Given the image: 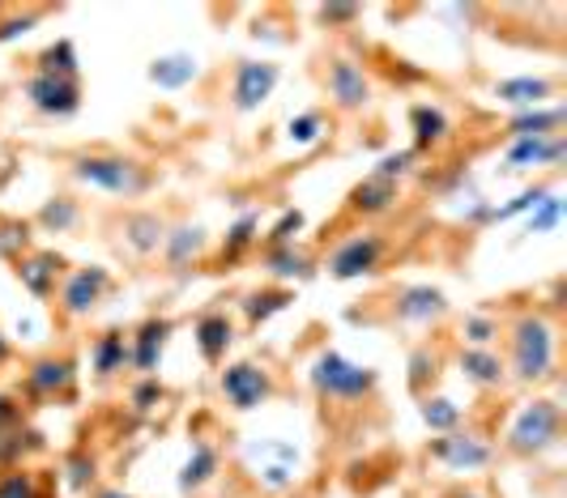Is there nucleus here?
Here are the masks:
<instances>
[{"label": "nucleus", "instance_id": "nucleus-1", "mask_svg": "<svg viewBox=\"0 0 567 498\" xmlns=\"http://www.w3.org/2000/svg\"><path fill=\"white\" fill-rule=\"evenodd\" d=\"M508 384L520 387H542L559 380V324L538 311V307H525L508 320Z\"/></svg>", "mask_w": 567, "mask_h": 498}, {"label": "nucleus", "instance_id": "nucleus-2", "mask_svg": "<svg viewBox=\"0 0 567 498\" xmlns=\"http://www.w3.org/2000/svg\"><path fill=\"white\" fill-rule=\"evenodd\" d=\"M69 179L82 184L90 193L115 196V200H137L154 188V170L133 158V154H115V149H94V154H78L69 163Z\"/></svg>", "mask_w": 567, "mask_h": 498}, {"label": "nucleus", "instance_id": "nucleus-3", "mask_svg": "<svg viewBox=\"0 0 567 498\" xmlns=\"http://www.w3.org/2000/svg\"><path fill=\"white\" fill-rule=\"evenodd\" d=\"M564 443V405L555 396H534L512 414L504 430V452L516 460H538Z\"/></svg>", "mask_w": 567, "mask_h": 498}, {"label": "nucleus", "instance_id": "nucleus-4", "mask_svg": "<svg viewBox=\"0 0 567 498\" xmlns=\"http://www.w3.org/2000/svg\"><path fill=\"white\" fill-rule=\"evenodd\" d=\"M308 380H312V392L324 401V405H363L375 396L380 387V375L363 366V362H350L338 350H320L308 366Z\"/></svg>", "mask_w": 567, "mask_h": 498}, {"label": "nucleus", "instance_id": "nucleus-5", "mask_svg": "<svg viewBox=\"0 0 567 498\" xmlns=\"http://www.w3.org/2000/svg\"><path fill=\"white\" fill-rule=\"evenodd\" d=\"M115 277L112 269H103V264H82V269H69V273L60 277V290H56V311L60 320H69V324H82L90 320L103 299L112 294Z\"/></svg>", "mask_w": 567, "mask_h": 498}, {"label": "nucleus", "instance_id": "nucleus-6", "mask_svg": "<svg viewBox=\"0 0 567 498\" xmlns=\"http://www.w3.org/2000/svg\"><path fill=\"white\" fill-rule=\"evenodd\" d=\"M218 392H223L227 409H235V414H252V409H260V405L274 401L278 380H274V371H269L265 362L239 359V362H227V366L218 371Z\"/></svg>", "mask_w": 567, "mask_h": 498}, {"label": "nucleus", "instance_id": "nucleus-7", "mask_svg": "<svg viewBox=\"0 0 567 498\" xmlns=\"http://www.w3.org/2000/svg\"><path fill=\"white\" fill-rule=\"evenodd\" d=\"M324 94L341 115H363L375 103V82L354 55H333L324 69Z\"/></svg>", "mask_w": 567, "mask_h": 498}, {"label": "nucleus", "instance_id": "nucleus-8", "mask_svg": "<svg viewBox=\"0 0 567 498\" xmlns=\"http://www.w3.org/2000/svg\"><path fill=\"white\" fill-rule=\"evenodd\" d=\"M495 443L483 439V435H474V430H449V435H435V439L426 443V460H435V465H444L449 473H483L495 465Z\"/></svg>", "mask_w": 567, "mask_h": 498}, {"label": "nucleus", "instance_id": "nucleus-9", "mask_svg": "<svg viewBox=\"0 0 567 498\" xmlns=\"http://www.w3.org/2000/svg\"><path fill=\"white\" fill-rule=\"evenodd\" d=\"M384 256H389V239L380 230H359V235H346L341 239L324 269H329L333 281H359V277L380 273Z\"/></svg>", "mask_w": 567, "mask_h": 498}, {"label": "nucleus", "instance_id": "nucleus-10", "mask_svg": "<svg viewBox=\"0 0 567 498\" xmlns=\"http://www.w3.org/2000/svg\"><path fill=\"white\" fill-rule=\"evenodd\" d=\"M278 82H282V69L274 60H239L235 73H230V111L235 115L260 111L274 98Z\"/></svg>", "mask_w": 567, "mask_h": 498}, {"label": "nucleus", "instance_id": "nucleus-11", "mask_svg": "<svg viewBox=\"0 0 567 498\" xmlns=\"http://www.w3.org/2000/svg\"><path fill=\"white\" fill-rule=\"evenodd\" d=\"M389 311L398 324H410V329H431L449 315V294L440 286H426V281H410V286H398L389 294Z\"/></svg>", "mask_w": 567, "mask_h": 498}, {"label": "nucleus", "instance_id": "nucleus-12", "mask_svg": "<svg viewBox=\"0 0 567 498\" xmlns=\"http://www.w3.org/2000/svg\"><path fill=\"white\" fill-rule=\"evenodd\" d=\"M27 103L48 120H69L82 111V82L78 77H52V73H30Z\"/></svg>", "mask_w": 567, "mask_h": 498}, {"label": "nucleus", "instance_id": "nucleus-13", "mask_svg": "<svg viewBox=\"0 0 567 498\" xmlns=\"http://www.w3.org/2000/svg\"><path fill=\"white\" fill-rule=\"evenodd\" d=\"M22 387H27V396H39V401H73V392H78V362L56 359V354L34 359L27 366V375H22Z\"/></svg>", "mask_w": 567, "mask_h": 498}, {"label": "nucleus", "instance_id": "nucleus-14", "mask_svg": "<svg viewBox=\"0 0 567 498\" xmlns=\"http://www.w3.org/2000/svg\"><path fill=\"white\" fill-rule=\"evenodd\" d=\"M13 273H18V281H22V290H27L30 299L48 303V299H56L60 277L69 273V264H64V256H56V251L30 248L27 256L13 260Z\"/></svg>", "mask_w": 567, "mask_h": 498}, {"label": "nucleus", "instance_id": "nucleus-15", "mask_svg": "<svg viewBox=\"0 0 567 498\" xmlns=\"http://www.w3.org/2000/svg\"><path fill=\"white\" fill-rule=\"evenodd\" d=\"M171 324L167 315H150L137 329L128 332V371L145 380V375H158V362H163V350L171 341Z\"/></svg>", "mask_w": 567, "mask_h": 498}, {"label": "nucleus", "instance_id": "nucleus-16", "mask_svg": "<svg viewBox=\"0 0 567 498\" xmlns=\"http://www.w3.org/2000/svg\"><path fill=\"white\" fill-rule=\"evenodd\" d=\"M115 235L120 243L133 251L137 260H150L163 251V239H167V218L154 214V209H128L124 218L115 221Z\"/></svg>", "mask_w": 567, "mask_h": 498}, {"label": "nucleus", "instance_id": "nucleus-17", "mask_svg": "<svg viewBox=\"0 0 567 498\" xmlns=\"http://www.w3.org/2000/svg\"><path fill=\"white\" fill-rule=\"evenodd\" d=\"M398 205H401V184L375 179V175H363V179L350 188V196H346V214H350V218H363V221L389 218Z\"/></svg>", "mask_w": 567, "mask_h": 498}, {"label": "nucleus", "instance_id": "nucleus-18", "mask_svg": "<svg viewBox=\"0 0 567 498\" xmlns=\"http://www.w3.org/2000/svg\"><path fill=\"white\" fill-rule=\"evenodd\" d=\"M218 477H223V447L214 439H193V452H188V460L179 469L184 498H200L209 486H218Z\"/></svg>", "mask_w": 567, "mask_h": 498}, {"label": "nucleus", "instance_id": "nucleus-19", "mask_svg": "<svg viewBox=\"0 0 567 498\" xmlns=\"http://www.w3.org/2000/svg\"><path fill=\"white\" fill-rule=\"evenodd\" d=\"M205 251H209V230L200 221H179V226H167V239H163L158 256L167 260L171 273H184V269L205 260Z\"/></svg>", "mask_w": 567, "mask_h": 498}, {"label": "nucleus", "instance_id": "nucleus-20", "mask_svg": "<svg viewBox=\"0 0 567 498\" xmlns=\"http://www.w3.org/2000/svg\"><path fill=\"white\" fill-rule=\"evenodd\" d=\"M456 371H461V380L470 387H478V392H499V387H508V366L499 359V350H456Z\"/></svg>", "mask_w": 567, "mask_h": 498}, {"label": "nucleus", "instance_id": "nucleus-21", "mask_svg": "<svg viewBox=\"0 0 567 498\" xmlns=\"http://www.w3.org/2000/svg\"><path fill=\"white\" fill-rule=\"evenodd\" d=\"M235 320H230L227 311H205L197 320V329H193V341H197L200 359L209 362V366H223L227 362V350L235 345Z\"/></svg>", "mask_w": 567, "mask_h": 498}, {"label": "nucleus", "instance_id": "nucleus-22", "mask_svg": "<svg viewBox=\"0 0 567 498\" xmlns=\"http://www.w3.org/2000/svg\"><path fill=\"white\" fill-rule=\"evenodd\" d=\"M567 154V137L555 133V137H529V141H508V154H504V166L508 170H538V166H559Z\"/></svg>", "mask_w": 567, "mask_h": 498}, {"label": "nucleus", "instance_id": "nucleus-23", "mask_svg": "<svg viewBox=\"0 0 567 498\" xmlns=\"http://www.w3.org/2000/svg\"><path fill=\"white\" fill-rule=\"evenodd\" d=\"M90 371L99 384H112L128 371V332L124 329H107L94 336L90 345Z\"/></svg>", "mask_w": 567, "mask_h": 498}, {"label": "nucleus", "instance_id": "nucleus-24", "mask_svg": "<svg viewBox=\"0 0 567 498\" xmlns=\"http://www.w3.org/2000/svg\"><path fill=\"white\" fill-rule=\"evenodd\" d=\"M555 94H559V82H550V77H508V82L491 85V98L512 111H534Z\"/></svg>", "mask_w": 567, "mask_h": 498}, {"label": "nucleus", "instance_id": "nucleus-25", "mask_svg": "<svg viewBox=\"0 0 567 498\" xmlns=\"http://www.w3.org/2000/svg\"><path fill=\"white\" fill-rule=\"evenodd\" d=\"M410 133H414V154H426V149H440L453 141V120L435 103H419V107H410Z\"/></svg>", "mask_w": 567, "mask_h": 498}, {"label": "nucleus", "instance_id": "nucleus-26", "mask_svg": "<svg viewBox=\"0 0 567 498\" xmlns=\"http://www.w3.org/2000/svg\"><path fill=\"white\" fill-rule=\"evenodd\" d=\"M265 273L274 277V286H286V281H308L316 273V256L299 243L290 248H265Z\"/></svg>", "mask_w": 567, "mask_h": 498}, {"label": "nucleus", "instance_id": "nucleus-27", "mask_svg": "<svg viewBox=\"0 0 567 498\" xmlns=\"http://www.w3.org/2000/svg\"><path fill=\"white\" fill-rule=\"evenodd\" d=\"M82 218H85L82 200L60 193V196H52V200H43V209L34 214V226H39L43 235H73V230L82 226Z\"/></svg>", "mask_w": 567, "mask_h": 498}, {"label": "nucleus", "instance_id": "nucleus-28", "mask_svg": "<svg viewBox=\"0 0 567 498\" xmlns=\"http://www.w3.org/2000/svg\"><path fill=\"white\" fill-rule=\"evenodd\" d=\"M567 111L564 107H534V111H516L508 120V141H529V137H555L564 128Z\"/></svg>", "mask_w": 567, "mask_h": 498}, {"label": "nucleus", "instance_id": "nucleus-29", "mask_svg": "<svg viewBox=\"0 0 567 498\" xmlns=\"http://www.w3.org/2000/svg\"><path fill=\"white\" fill-rule=\"evenodd\" d=\"M290 290L286 286H260V290H252V294H244V303H239V311H244V324L248 329H260L265 320H274V315H282L286 307H290Z\"/></svg>", "mask_w": 567, "mask_h": 498}, {"label": "nucleus", "instance_id": "nucleus-30", "mask_svg": "<svg viewBox=\"0 0 567 498\" xmlns=\"http://www.w3.org/2000/svg\"><path fill=\"white\" fill-rule=\"evenodd\" d=\"M456 336H461L465 350H495V341L504 336V324H499V315H491V311H470V315L456 324Z\"/></svg>", "mask_w": 567, "mask_h": 498}, {"label": "nucleus", "instance_id": "nucleus-31", "mask_svg": "<svg viewBox=\"0 0 567 498\" xmlns=\"http://www.w3.org/2000/svg\"><path fill=\"white\" fill-rule=\"evenodd\" d=\"M64 486L82 498L99 486V456H94L90 447H73V452L64 456Z\"/></svg>", "mask_w": 567, "mask_h": 498}, {"label": "nucleus", "instance_id": "nucleus-32", "mask_svg": "<svg viewBox=\"0 0 567 498\" xmlns=\"http://www.w3.org/2000/svg\"><path fill=\"white\" fill-rule=\"evenodd\" d=\"M252 248H260V214H244V218L227 230V239H223V264L244 260Z\"/></svg>", "mask_w": 567, "mask_h": 498}, {"label": "nucleus", "instance_id": "nucleus-33", "mask_svg": "<svg viewBox=\"0 0 567 498\" xmlns=\"http://www.w3.org/2000/svg\"><path fill=\"white\" fill-rule=\"evenodd\" d=\"M34 452H43V439H39L34 430H22V426L0 430V469H18V465H27Z\"/></svg>", "mask_w": 567, "mask_h": 498}, {"label": "nucleus", "instance_id": "nucleus-34", "mask_svg": "<svg viewBox=\"0 0 567 498\" xmlns=\"http://www.w3.org/2000/svg\"><path fill=\"white\" fill-rule=\"evenodd\" d=\"M34 73H52V77H78V73H82V60H78V48H73V39H56L48 52H39V60H34Z\"/></svg>", "mask_w": 567, "mask_h": 498}, {"label": "nucleus", "instance_id": "nucleus-35", "mask_svg": "<svg viewBox=\"0 0 567 498\" xmlns=\"http://www.w3.org/2000/svg\"><path fill=\"white\" fill-rule=\"evenodd\" d=\"M197 77V60L193 55H158L150 64V82L163 85V90H175V85L193 82Z\"/></svg>", "mask_w": 567, "mask_h": 498}, {"label": "nucleus", "instance_id": "nucleus-36", "mask_svg": "<svg viewBox=\"0 0 567 498\" xmlns=\"http://www.w3.org/2000/svg\"><path fill=\"white\" fill-rule=\"evenodd\" d=\"M419 417L435 435H449V430L461 426V405L449 401V396H419Z\"/></svg>", "mask_w": 567, "mask_h": 498}, {"label": "nucleus", "instance_id": "nucleus-37", "mask_svg": "<svg viewBox=\"0 0 567 498\" xmlns=\"http://www.w3.org/2000/svg\"><path fill=\"white\" fill-rule=\"evenodd\" d=\"M329 133V124H324V111H299V115H290V124H286V141L295 145V149H308L316 141H324Z\"/></svg>", "mask_w": 567, "mask_h": 498}, {"label": "nucleus", "instance_id": "nucleus-38", "mask_svg": "<svg viewBox=\"0 0 567 498\" xmlns=\"http://www.w3.org/2000/svg\"><path fill=\"white\" fill-rule=\"evenodd\" d=\"M546 196H550V188H546V184H534V188L516 193L508 205H499V209L483 205V221H512V218H520V214H534V209H538Z\"/></svg>", "mask_w": 567, "mask_h": 498}, {"label": "nucleus", "instance_id": "nucleus-39", "mask_svg": "<svg viewBox=\"0 0 567 498\" xmlns=\"http://www.w3.org/2000/svg\"><path fill=\"white\" fill-rule=\"evenodd\" d=\"M303 226H308L303 209H286L282 218H278L269 230H265V235H260V243H265V248H290V243H299Z\"/></svg>", "mask_w": 567, "mask_h": 498}, {"label": "nucleus", "instance_id": "nucleus-40", "mask_svg": "<svg viewBox=\"0 0 567 498\" xmlns=\"http://www.w3.org/2000/svg\"><path fill=\"white\" fill-rule=\"evenodd\" d=\"M163 401H167V387H163L158 375L133 380V387H128V405H133V414H154Z\"/></svg>", "mask_w": 567, "mask_h": 498}, {"label": "nucleus", "instance_id": "nucleus-41", "mask_svg": "<svg viewBox=\"0 0 567 498\" xmlns=\"http://www.w3.org/2000/svg\"><path fill=\"white\" fill-rule=\"evenodd\" d=\"M30 251V221L27 218H0V256L18 260Z\"/></svg>", "mask_w": 567, "mask_h": 498}, {"label": "nucleus", "instance_id": "nucleus-42", "mask_svg": "<svg viewBox=\"0 0 567 498\" xmlns=\"http://www.w3.org/2000/svg\"><path fill=\"white\" fill-rule=\"evenodd\" d=\"M0 498H43L39 490V477L18 465V469H0Z\"/></svg>", "mask_w": 567, "mask_h": 498}, {"label": "nucleus", "instance_id": "nucleus-43", "mask_svg": "<svg viewBox=\"0 0 567 498\" xmlns=\"http://www.w3.org/2000/svg\"><path fill=\"white\" fill-rule=\"evenodd\" d=\"M414 163H419L414 149H398V154H384L380 163L371 166V175H375V179H389V184H401V179L414 175Z\"/></svg>", "mask_w": 567, "mask_h": 498}, {"label": "nucleus", "instance_id": "nucleus-44", "mask_svg": "<svg viewBox=\"0 0 567 498\" xmlns=\"http://www.w3.org/2000/svg\"><path fill=\"white\" fill-rule=\"evenodd\" d=\"M435 366H440V359H435L431 345H419V350L410 354V392H414V396H426V380L440 375Z\"/></svg>", "mask_w": 567, "mask_h": 498}, {"label": "nucleus", "instance_id": "nucleus-45", "mask_svg": "<svg viewBox=\"0 0 567 498\" xmlns=\"http://www.w3.org/2000/svg\"><path fill=\"white\" fill-rule=\"evenodd\" d=\"M43 22V9H27V13H0V43H13Z\"/></svg>", "mask_w": 567, "mask_h": 498}, {"label": "nucleus", "instance_id": "nucleus-46", "mask_svg": "<svg viewBox=\"0 0 567 498\" xmlns=\"http://www.w3.org/2000/svg\"><path fill=\"white\" fill-rule=\"evenodd\" d=\"M559 218H564V200L550 193L546 200H542L538 209L529 214V235H550L555 226H559Z\"/></svg>", "mask_w": 567, "mask_h": 498}, {"label": "nucleus", "instance_id": "nucleus-47", "mask_svg": "<svg viewBox=\"0 0 567 498\" xmlns=\"http://www.w3.org/2000/svg\"><path fill=\"white\" fill-rule=\"evenodd\" d=\"M316 18H320V27L346 30L363 18V9H359V4H320V9H316Z\"/></svg>", "mask_w": 567, "mask_h": 498}, {"label": "nucleus", "instance_id": "nucleus-48", "mask_svg": "<svg viewBox=\"0 0 567 498\" xmlns=\"http://www.w3.org/2000/svg\"><path fill=\"white\" fill-rule=\"evenodd\" d=\"M18 422H22V405H18V396L0 392V430H13Z\"/></svg>", "mask_w": 567, "mask_h": 498}, {"label": "nucleus", "instance_id": "nucleus-49", "mask_svg": "<svg viewBox=\"0 0 567 498\" xmlns=\"http://www.w3.org/2000/svg\"><path fill=\"white\" fill-rule=\"evenodd\" d=\"M265 486H274V490H290V486H295V473L282 469V465H274V469H265Z\"/></svg>", "mask_w": 567, "mask_h": 498}, {"label": "nucleus", "instance_id": "nucleus-50", "mask_svg": "<svg viewBox=\"0 0 567 498\" xmlns=\"http://www.w3.org/2000/svg\"><path fill=\"white\" fill-rule=\"evenodd\" d=\"M440 498H495V495H486L483 486H453V490H444Z\"/></svg>", "mask_w": 567, "mask_h": 498}, {"label": "nucleus", "instance_id": "nucleus-51", "mask_svg": "<svg viewBox=\"0 0 567 498\" xmlns=\"http://www.w3.org/2000/svg\"><path fill=\"white\" fill-rule=\"evenodd\" d=\"M85 498H137V495H128V490H120V486H94Z\"/></svg>", "mask_w": 567, "mask_h": 498}, {"label": "nucleus", "instance_id": "nucleus-52", "mask_svg": "<svg viewBox=\"0 0 567 498\" xmlns=\"http://www.w3.org/2000/svg\"><path fill=\"white\" fill-rule=\"evenodd\" d=\"M9 359H13V341H9V336H4V329H0V366H4Z\"/></svg>", "mask_w": 567, "mask_h": 498}, {"label": "nucleus", "instance_id": "nucleus-53", "mask_svg": "<svg viewBox=\"0 0 567 498\" xmlns=\"http://www.w3.org/2000/svg\"><path fill=\"white\" fill-rule=\"evenodd\" d=\"M282 498H312V495H282Z\"/></svg>", "mask_w": 567, "mask_h": 498}, {"label": "nucleus", "instance_id": "nucleus-54", "mask_svg": "<svg viewBox=\"0 0 567 498\" xmlns=\"http://www.w3.org/2000/svg\"><path fill=\"white\" fill-rule=\"evenodd\" d=\"M0 13H4V4H0Z\"/></svg>", "mask_w": 567, "mask_h": 498}]
</instances>
